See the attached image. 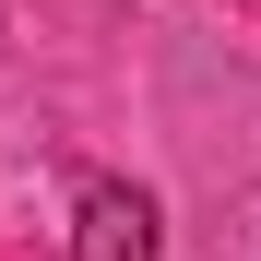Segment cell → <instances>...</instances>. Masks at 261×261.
<instances>
[{
    "label": "cell",
    "mask_w": 261,
    "mask_h": 261,
    "mask_svg": "<svg viewBox=\"0 0 261 261\" xmlns=\"http://www.w3.org/2000/svg\"><path fill=\"white\" fill-rule=\"evenodd\" d=\"M71 261H154V202L130 178H83L71 202Z\"/></svg>",
    "instance_id": "obj_1"
}]
</instances>
